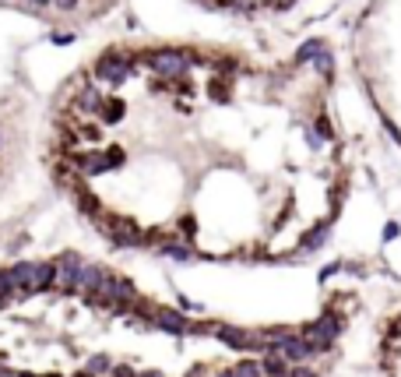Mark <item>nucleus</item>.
I'll use <instances>...</instances> for the list:
<instances>
[{"instance_id": "obj_27", "label": "nucleus", "mask_w": 401, "mask_h": 377, "mask_svg": "<svg viewBox=\"0 0 401 377\" xmlns=\"http://www.w3.org/2000/svg\"><path fill=\"white\" fill-rule=\"evenodd\" d=\"M218 377H236V370H225V374H218Z\"/></svg>"}, {"instance_id": "obj_23", "label": "nucleus", "mask_w": 401, "mask_h": 377, "mask_svg": "<svg viewBox=\"0 0 401 377\" xmlns=\"http://www.w3.org/2000/svg\"><path fill=\"white\" fill-rule=\"evenodd\" d=\"M289 377H317V374L306 370V367H296V370H289Z\"/></svg>"}, {"instance_id": "obj_13", "label": "nucleus", "mask_w": 401, "mask_h": 377, "mask_svg": "<svg viewBox=\"0 0 401 377\" xmlns=\"http://www.w3.org/2000/svg\"><path fill=\"white\" fill-rule=\"evenodd\" d=\"M320 49H324V39H306V42L296 49V64H306V61H313Z\"/></svg>"}, {"instance_id": "obj_5", "label": "nucleus", "mask_w": 401, "mask_h": 377, "mask_svg": "<svg viewBox=\"0 0 401 377\" xmlns=\"http://www.w3.org/2000/svg\"><path fill=\"white\" fill-rule=\"evenodd\" d=\"M56 286V261H35V275H32V293H46Z\"/></svg>"}, {"instance_id": "obj_21", "label": "nucleus", "mask_w": 401, "mask_h": 377, "mask_svg": "<svg viewBox=\"0 0 401 377\" xmlns=\"http://www.w3.org/2000/svg\"><path fill=\"white\" fill-rule=\"evenodd\" d=\"M49 42H53V46H71V42H74V32H53Z\"/></svg>"}, {"instance_id": "obj_4", "label": "nucleus", "mask_w": 401, "mask_h": 377, "mask_svg": "<svg viewBox=\"0 0 401 377\" xmlns=\"http://www.w3.org/2000/svg\"><path fill=\"white\" fill-rule=\"evenodd\" d=\"M81 268H85V261H81L78 254H64L60 261H56V286H64V289H78Z\"/></svg>"}, {"instance_id": "obj_6", "label": "nucleus", "mask_w": 401, "mask_h": 377, "mask_svg": "<svg viewBox=\"0 0 401 377\" xmlns=\"http://www.w3.org/2000/svg\"><path fill=\"white\" fill-rule=\"evenodd\" d=\"M261 367H264V374H271V377H289V360H285L278 349H264Z\"/></svg>"}, {"instance_id": "obj_10", "label": "nucleus", "mask_w": 401, "mask_h": 377, "mask_svg": "<svg viewBox=\"0 0 401 377\" xmlns=\"http://www.w3.org/2000/svg\"><path fill=\"white\" fill-rule=\"evenodd\" d=\"M218 339H225L233 349H257L254 339H250L247 332H236V328H218Z\"/></svg>"}, {"instance_id": "obj_2", "label": "nucleus", "mask_w": 401, "mask_h": 377, "mask_svg": "<svg viewBox=\"0 0 401 377\" xmlns=\"http://www.w3.org/2000/svg\"><path fill=\"white\" fill-rule=\"evenodd\" d=\"M148 67L155 74H162V78H183L190 64H187L183 53H177V49H158V53H152V57H148Z\"/></svg>"}, {"instance_id": "obj_19", "label": "nucleus", "mask_w": 401, "mask_h": 377, "mask_svg": "<svg viewBox=\"0 0 401 377\" xmlns=\"http://www.w3.org/2000/svg\"><path fill=\"white\" fill-rule=\"evenodd\" d=\"M324 240H327V230H324V226H320V230H317V233H313V236H306V243H303V247H306V250H317V247H320V243H324Z\"/></svg>"}, {"instance_id": "obj_7", "label": "nucleus", "mask_w": 401, "mask_h": 377, "mask_svg": "<svg viewBox=\"0 0 401 377\" xmlns=\"http://www.w3.org/2000/svg\"><path fill=\"white\" fill-rule=\"evenodd\" d=\"M102 102H106V95H102L95 85H85V88L78 92V106H81V110H88V113H95V117H99V110H102Z\"/></svg>"}, {"instance_id": "obj_22", "label": "nucleus", "mask_w": 401, "mask_h": 377, "mask_svg": "<svg viewBox=\"0 0 401 377\" xmlns=\"http://www.w3.org/2000/svg\"><path fill=\"white\" fill-rule=\"evenodd\" d=\"M398 233H401V226H398V223H387V226H384V243H391Z\"/></svg>"}, {"instance_id": "obj_14", "label": "nucleus", "mask_w": 401, "mask_h": 377, "mask_svg": "<svg viewBox=\"0 0 401 377\" xmlns=\"http://www.w3.org/2000/svg\"><path fill=\"white\" fill-rule=\"evenodd\" d=\"M313 67H317L324 78H331V74H334V57H331V49H327V46H324V49L317 53V57H313Z\"/></svg>"}, {"instance_id": "obj_9", "label": "nucleus", "mask_w": 401, "mask_h": 377, "mask_svg": "<svg viewBox=\"0 0 401 377\" xmlns=\"http://www.w3.org/2000/svg\"><path fill=\"white\" fill-rule=\"evenodd\" d=\"M11 275H15V282H18V289H25V293H32V275H35V261H18V264L11 268Z\"/></svg>"}, {"instance_id": "obj_29", "label": "nucleus", "mask_w": 401, "mask_h": 377, "mask_svg": "<svg viewBox=\"0 0 401 377\" xmlns=\"http://www.w3.org/2000/svg\"><path fill=\"white\" fill-rule=\"evenodd\" d=\"M81 377H92V374H81Z\"/></svg>"}, {"instance_id": "obj_28", "label": "nucleus", "mask_w": 401, "mask_h": 377, "mask_svg": "<svg viewBox=\"0 0 401 377\" xmlns=\"http://www.w3.org/2000/svg\"><path fill=\"white\" fill-rule=\"evenodd\" d=\"M8 377H35V374H8Z\"/></svg>"}, {"instance_id": "obj_24", "label": "nucleus", "mask_w": 401, "mask_h": 377, "mask_svg": "<svg viewBox=\"0 0 401 377\" xmlns=\"http://www.w3.org/2000/svg\"><path fill=\"white\" fill-rule=\"evenodd\" d=\"M113 377H134V374H131L127 367H117V370H113Z\"/></svg>"}, {"instance_id": "obj_30", "label": "nucleus", "mask_w": 401, "mask_h": 377, "mask_svg": "<svg viewBox=\"0 0 401 377\" xmlns=\"http://www.w3.org/2000/svg\"><path fill=\"white\" fill-rule=\"evenodd\" d=\"M46 377H56V374H46Z\"/></svg>"}, {"instance_id": "obj_26", "label": "nucleus", "mask_w": 401, "mask_h": 377, "mask_svg": "<svg viewBox=\"0 0 401 377\" xmlns=\"http://www.w3.org/2000/svg\"><path fill=\"white\" fill-rule=\"evenodd\" d=\"M141 377H162V374H158V370H148V374H141Z\"/></svg>"}, {"instance_id": "obj_3", "label": "nucleus", "mask_w": 401, "mask_h": 377, "mask_svg": "<svg viewBox=\"0 0 401 377\" xmlns=\"http://www.w3.org/2000/svg\"><path fill=\"white\" fill-rule=\"evenodd\" d=\"M341 335V317H334V314H324L317 325H310V332H306V339L317 346V349H331V342Z\"/></svg>"}, {"instance_id": "obj_15", "label": "nucleus", "mask_w": 401, "mask_h": 377, "mask_svg": "<svg viewBox=\"0 0 401 377\" xmlns=\"http://www.w3.org/2000/svg\"><path fill=\"white\" fill-rule=\"evenodd\" d=\"M233 370H236V377H261V374H264V367H261L257 360H243V363L233 367Z\"/></svg>"}, {"instance_id": "obj_20", "label": "nucleus", "mask_w": 401, "mask_h": 377, "mask_svg": "<svg viewBox=\"0 0 401 377\" xmlns=\"http://www.w3.org/2000/svg\"><path fill=\"white\" fill-rule=\"evenodd\" d=\"M78 4H81V0H49V8H56V11H78Z\"/></svg>"}, {"instance_id": "obj_12", "label": "nucleus", "mask_w": 401, "mask_h": 377, "mask_svg": "<svg viewBox=\"0 0 401 377\" xmlns=\"http://www.w3.org/2000/svg\"><path fill=\"white\" fill-rule=\"evenodd\" d=\"M99 117H102V124H117V120L124 117V102H120V99H106L102 110H99Z\"/></svg>"}, {"instance_id": "obj_16", "label": "nucleus", "mask_w": 401, "mask_h": 377, "mask_svg": "<svg viewBox=\"0 0 401 377\" xmlns=\"http://www.w3.org/2000/svg\"><path fill=\"white\" fill-rule=\"evenodd\" d=\"M18 289V282H15V275L11 272H0V303H4L11 293Z\"/></svg>"}, {"instance_id": "obj_18", "label": "nucleus", "mask_w": 401, "mask_h": 377, "mask_svg": "<svg viewBox=\"0 0 401 377\" xmlns=\"http://www.w3.org/2000/svg\"><path fill=\"white\" fill-rule=\"evenodd\" d=\"M113 363H109V356H92L88 360V374H106Z\"/></svg>"}, {"instance_id": "obj_17", "label": "nucleus", "mask_w": 401, "mask_h": 377, "mask_svg": "<svg viewBox=\"0 0 401 377\" xmlns=\"http://www.w3.org/2000/svg\"><path fill=\"white\" fill-rule=\"evenodd\" d=\"M162 254H165V257H173V261H190V250H187V247H180V243H165V247H162Z\"/></svg>"}, {"instance_id": "obj_1", "label": "nucleus", "mask_w": 401, "mask_h": 377, "mask_svg": "<svg viewBox=\"0 0 401 377\" xmlns=\"http://www.w3.org/2000/svg\"><path fill=\"white\" fill-rule=\"evenodd\" d=\"M134 71V57H124V53H109V57H102L95 64V74L109 85H124Z\"/></svg>"}, {"instance_id": "obj_8", "label": "nucleus", "mask_w": 401, "mask_h": 377, "mask_svg": "<svg viewBox=\"0 0 401 377\" xmlns=\"http://www.w3.org/2000/svg\"><path fill=\"white\" fill-rule=\"evenodd\" d=\"M102 279H106L102 268L85 264V268H81V279H78V289H85V293H99V289H102Z\"/></svg>"}, {"instance_id": "obj_25", "label": "nucleus", "mask_w": 401, "mask_h": 377, "mask_svg": "<svg viewBox=\"0 0 401 377\" xmlns=\"http://www.w3.org/2000/svg\"><path fill=\"white\" fill-rule=\"evenodd\" d=\"M32 4H35V8H49V0H32Z\"/></svg>"}, {"instance_id": "obj_11", "label": "nucleus", "mask_w": 401, "mask_h": 377, "mask_svg": "<svg viewBox=\"0 0 401 377\" xmlns=\"http://www.w3.org/2000/svg\"><path fill=\"white\" fill-rule=\"evenodd\" d=\"M155 325L165 328V332H177V335L187 332V321H183L180 314H158V317H155Z\"/></svg>"}]
</instances>
